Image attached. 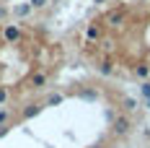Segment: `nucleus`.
<instances>
[{"label":"nucleus","instance_id":"obj_3","mask_svg":"<svg viewBox=\"0 0 150 148\" xmlns=\"http://www.w3.org/2000/svg\"><path fill=\"white\" fill-rule=\"evenodd\" d=\"M29 86L31 89H47L49 86V70H44V68H36V70H31L29 75Z\"/></svg>","mask_w":150,"mask_h":148},{"label":"nucleus","instance_id":"obj_5","mask_svg":"<svg viewBox=\"0 0 150 148\" xmlns=\"http://www.w3.org/2000/svg\"><path fill=\"white\" fill-rule=\"evenodd\" d=\"M34 8H31V3H18V5H13V16H18V18H23V16H29Z\"/></svg>","mask_w":150,"mask_h":148},{"label":"nucleus","instance_id":"obj_8","mask_svg":"<svg viewBox=\"0 0 150 148\" xmlns=\"http://www.w3.org/2000/svg\"><path fill=\"white\" fill-rule=\"evenodd\" d=\"M8 119H11V112H8L5 107H0V127H5V125H8Z\"/></svg>","mask_w":150,"mask_h":148},{"label":"nucleus","instance_id":"obj_1","mask_svg":"<svg viewBox=\"0 0 150 148\" xmlns=\"http://www.w3.org/2000/svg\"><path fill=\"white\" fill-rule=\"evenodd\" d=\"M101 39L88 47L96 62H109L114 75L124 68L140 81L142 96L150 99V0L145 5H114L96 18Z\"/></svg>","mask_w":150,"mask_h":148},{"label":"nucleus","instance_id":"obj_4","mask_svg":"<svg viewBox=\"0 0 150 148\" xmlns=\"http://www.w3.org/2000/svg\"><path fill=\"white\" fill-rule=\"evenodd\" d=\"M42 112H44V104H26L23 112H21V119H34V117H39Z\"/></svg>","mask_w":150,"mask_h":148},{"label":"nucleus","instance_id":"obj_9","mask_svg":"<svg viewBox=\"0 0 150 148\" xmlns=\"http://www.w3.org/2000/svg\"><path fill=\"white\" fill-rule=\"evenodd\" d=\"M31 3V8H34V11H36V8H44L47 5V0H29Z\"/></svg>","mask_w":150,"mask_h":148},{"label":"nucleus","instance_id":"obj_10","mask_svg":"<svg viewBox=\"0 0 150 148\" xmlns=\"http://www.w3.org/2000/svg\"><path fill=\"white\" fill-rule=\"evenodd\" d=\"M5 16H8V8H3V5H0V18H5Z\"/></svg>","mask_w":150,"mask_h":148},{"label":"nucleus","instance_id":"obj_6","mask_svg":"<svg viewBox=\"0 0 150 148\" xmlns=\"http://www.w3.org/2000/svg\"><path fill=\"white\" fill-rule=\"evenodd\" d=\"M62 102H65V94H49L44 99V107H60Z\"/></svg>","mask_w":150,"mask_h":148},{"label":"nucleus","instance_id":"obj_7","mask_svg":"<svg viewBox=\"0 0 150 148\" xmlns=\"http://www.w3.org/2000/svg\"><path fill=\"white\" fill-rule=\"evenodd\" d=\"M8 102H11V89L8 86H0V107H5Z\"/></svg>","mask_w":150,"mask_h":148},{"label":"nucleus","instance_id":"obj_11","mask_svg":"<svg viewBox=\"0 0 150 148\" xmlns=\"http://www.w3.org/2000/svg\"><path fill=\"white\" fill-rule=\"evenodd\" d=\"M93 3H104V0H93Z\"/></svg>","mask_w":150,"mask_h":148},{"label":"nucleus","instance_id":"obj_2","mask_svg":"<svg viewBox=\"0 0 150 148\" xmlns=\"http://www.w3.org/2000/svg\"><path fill=\"white\" fill-rule=\"evenodd\" d=\"M3 42L5 44H21L23 42V29L18 24H5L3 26Z\"/></svg>","mask_w":150,"mask_h":148}]
</instances>
